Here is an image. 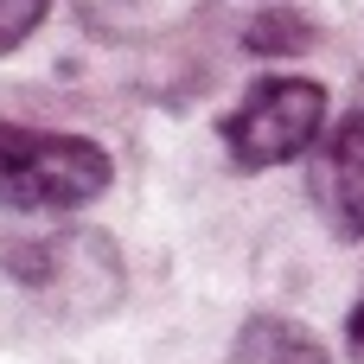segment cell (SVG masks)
<instances>
[{"label":"cell","mask_w":364,"mask_h":364,"mask_svg":"<svg viewBox=\"0 0 364 364\" xmlns=\"http://www.w3.org/2000/svg\"><path fill=\"white\" fill-rule=\"evenodd\" d=\"M307 38H314V26H307L301 13H282V6H275V13H262V19H256V26L243 32V45H250V51H262V58H282V51H301Z\"/></svg>","instance_id":"6"},{"label":"cell","mask_w":364,"mask_h":364,"mask_svg":"<svg viewBox=\"0 0 364 364\" xmlns=\"http://www.w3.org/2000/svg\"><path fill=\"white\" fill-rule=\"evenodd\" d=\"M6 269L64 320H96L122 301V256L102 230H51L6 250Z\"/></svg>","instance_id":"2"},{"label":"cell","mask_w":364,"mask_h":364,"mask_svg":"<svg viewBox=\"0 0 364 364\" xmlns=\"http://www.w3.org/2000/svg\"><path fill=\"white\" fill-rule=\"evenodd\" d=\"M109 154L83 134H38L0 122V205L13 211H77L109 192Z\"/></svg>","instance_id":"1"},{"label":"cell","mask_w":364,"mask_h":364,"mask_svg":"<svg viewBox=\"0 0 364 364\" xmlns=\"http://www.w3.org/2000/svg\"><path fill=\"white\" fill-rule=\"evenodd\" d=\"M314 205L339 243H364V109L346 115L307 160Z\"/></svg>","instance_id":"4"},{"label":"cell","mask_w":364,"mask_h":364,"mask_svg":"<svg viewBox=\"0 0 364 364\" xmlns=\"http://www.w3.org/2000/svg\"><path fill=\"white\" fill-rule=\"evenodd\" d=\"M224 364H326V346H320L301 320H282V314H250Z\"/></svg>","instance_id":"5"},{"label":"cell","mask_w":364,"mask_h":364,"mask_svg":"<svg viewBox=\"0 0 364 364\" xmlns=\"http://www.w3.org/2000/svg\"><path fill=\"white\" fill-rule=\"evenodd\" d=\"M45 13H51V0H0V58L19 51V45L45 26Z\"/></svg>","instance_id":"7"},{"label":"cell","mask_w":364,"mask_h":364,"mask_svg":"<svg viewBox=\"0 0 364 364\" xmlns=\"http://www.w3.org/2000/svg\"><path fill=\"white\" fill-rule=\"evenodd\" d=\"M326 128V90L314 77H262L230 115H224V147L237 166H288L301 160Z\"/></svg>","instance_id":"3"},{"label":"cell","mask_w":364,"mask_h":364,"mask_svg":"<svg viewBox=\"0 0 364 364\" xmlns=\"http://www.w3.org/2000/svg\"><path fill=\"white\" fill-rule=\"evenodd\" d=\"M352 339H358V346H364V307H358V333H352Z\"/></svg>","instance_id":"8"}]
</instances>
